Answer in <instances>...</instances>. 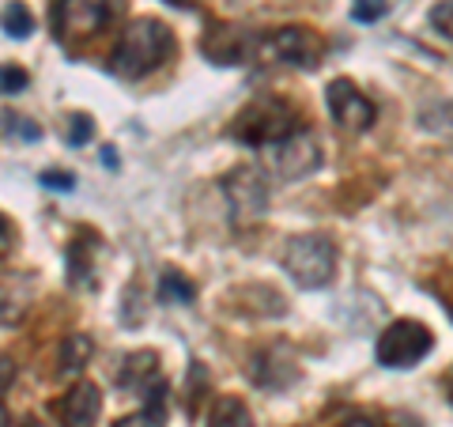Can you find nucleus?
<instances>
[{
    "instance_id": "nucleus-2",
    "label": "nucleus",
    "mask_w": 453,
    "mask_h": 427,
    "mask_svg": "<svg viewBox=\"0 0 453 427\" xmlns=\"http://www.w3.org/2000/svg\"><path fill=\"white\" fill-rule=\"evenodd\" d=\"M283 273L299 288H329L336 276V246L325 235H291L283 242Z\"/></svg>"
},
{
    "instance_id": "nucleus-7",
    "label": "nucleus",
    "mask_w": 453,
    "mask_h": 427,
    "mask_svg": "<svg viewBox=\"0 0 453 427\" xmlns=\"http://www.w3.org/2000/svg\"><path fill=\"white\" fill-rule=\"evenodd\" d=\"M321 38L310 31V27H280V31H268L257 42V57L273 65H291V68H314L321 61Z\"/></svg>"
},
{
    "instance_id": "nucleus-16",
    "label": "nucleus",
    "mask_w": 453,
    "mask_h": 427,
    "mask_svg": "<svg viewBox=\"0 0 453 427\" xmlns=\"http://www.w3.org/2000/svg\"><path fill=\"white\" fill-rule=\"evenodd\" d=\"M91 352H95L91 337L73 333V337H65V345H61V360H57V363H61V371H65V375H76L80 367H88Z\"/></svg>"
},
{
    "instance_id": "nucleus-6",
    "label": "nucleus",
    "mask_w": 453,
    "mask_h": 427,
    "mask_svg": "<svg viewBox=\"0 0 453 427\" xmlns=\"http://www.w3.org/2000/svg\"><path fill=\"white\" fill-rule=\"evenodd\" d=\"M118 16V0H57L53 31L61 42H88Z\"/></svg>"
},
{
    "instance_id": "nucleus-4",
    "label": "nucleus",
    "mask_w": 453,
    "mask_h": 427,
    "mask_svg": "<svg viewBox=\"0 0 453 427\" xmlns=\"http://www.w3.org/2000/svg\"><path fill=\"white\" fill-rule=\"evenodd\" d=\"M295 129L291 125V106L280 103V98L265 95V98H253V103L238 113L231 133L234 140H242V144H253V148H268L276 144L280 136H288Z\"/></svg>"
},
{
    "instance_id": "nucleus-18",
    "label": "nucleus",
    "mask_w": 453,
    "mask_h": 427,
    "mask_svg": "<svg viewBox=\"0 0 453 427\" xmlns=\"http://www.w3.org/2000/svg\"><path fill=\"white\" fill-rule=\"evenodd\" d=\"M155 363H159V355H155V352H136V355H129V371H125V382H136L140 390H148L151 382L159 378Z\"/></svg>"
},
{
    "instance_id": "nucleus-23",
    "label": "nucleus",
    "mask_w": 453,
    "mask_h": 427,
    "mask_svg": "<svg viewBox=\"0 0 453 427\" xmlns=\"http://www.w3.org/2000/svg\"><path fill=\"white\" fill-rule=\"evenodd\" d=\"M68 125H73V129H68V144H88V140H91V118H88V113H73V118H68Z\"/></svg>"
},
{
    "instance_id": "nucleus-11",
    "label": "nucleus",
    "mask_w": 453,
    "mask_h": 427,
    "mask_svg": "<svg viewBox=\"0 0 453 427\" xmlns=\"http://www.w3.org/2000/svg\"><path fill=\"white\" fill-rule=\"evenodd\" d=\"M98 412H103V397H98V386L95 382H76L73 390L61 397V416L65 427H95L98 423Z\"/></svg>"
},
{
    "instance_id": "nucleus-5",
    "label": "nucleus",
    "mask_w": 453,
    "mask_h": 427,
    "mask_svg": "<svg viewBox=\"0 0 453 427\" xmlns=\"http://www.w3.org/2000/svg\"><path fill=\"white\" fill-rule=\"evenodd\" d=\"M434 348V337L423 322H412V318H401L386 325V333L378 337V363L389 367V371H408V367H416L423 355Z\"/></svg>"
},
{
    "instance_id": "nucleus-27",
    "label": "nucleus",
    "mask_w": 453,
    "mask_h": 427,
    "mask_svg": "<svg viewBox=\"0 0 453 427\" xmlns=\"http://www.w3.org/2000/svg\"><path fill=\"white\" fill-rule=\"evenodd\" d=\"M174 8H193V0H170Z\"/></svg>"
},
{
    "instance_id": "nucleus-22",
    "label": "nucleus",
    "mask_w": 453,
    "mask_h": 427,
    "mask_svg": "<svg viewBox=\"0 0 453 427\" xmlns=\"http://www.w3.org/2000/svg\"><path fill=\"white\" fill-rule=\"evenodd\" d=\"M386 8H389V0H356L351 16H356L359 23H374V19L386 16Z\"/></svg>"
},
{
    "instance_id": "nucleus-12",
    "label": "nucleus",
    "mask_w": 453,
    "mask_h": 427,
    "mask_svg": "<svg viewBox=\"0 0 453 427\" xmlns=\"http://www.w3.org/2000/svg\"><path fill=\"white\" fill-rule=\"evenodd\" d=\"M35 303V280L23 273H0V325H19Z\"/></svg>"
},
{
    "instance_id": "nucleus-15",
    "label": "nucleus",
    "mask_w": 453,
    "mask_h": 427,
    "mask_svg": "<svg viewBox=\"0 0 453 427\" xmlns=\"http://www.w3.org/2000/svg\"><path fill=\"white\" fill-rule=\"evenodd\" d=\"M419 125H423V133H431L438 140H449V144H453V98H442V103L423 106Z\"/></svg>"
},
{
    "instance_id": "nucleus-13",
    "label": "nucleus",
    "mask_w": 453,
    "mask_h": 427,
    "mask_svg": "<svg viewBox=\"0 0 453 427\" xmlns=\"http://www.w3.org/2000/svg\"><path fill=\"white\" fill-rule=\"evenodd\" d=\"M144 393H148V405L136 416L118 420V427H166V382L155 378Z\"/></svg>"
},
{
    "instance_id": "nucleus-9",
    "label": "nucleus",
    "mask_w": 453,
    "mask_h": 427,
    "mask_svg": "<svg viewBox=\"0 0 453 427\" xmlns=\"http://www.w3.org/2000/svg\"><path fill=\"white\" fill-rule=\"evenodd\" d=\"M325 103H329V113L340 129L366 133L374 125V103L351 80H333L329 88H325Z\"/></svg>"
},
{
    "instance_id": "nucleus-19",
    "label": "nucleus",
    "mask_w": 453,
    "mask_h": 427,
    "mask_svg": "<svg viewBox=\"0 0 453 427\" xmlns=\"http://www.w3.org/2000/svg\"><path fill=\"white\" fill-rule=\"evenodd\" d=\"M431 27L438 35H442L446 42H453V0H442V4L431 8Z\"/></svg>"
},
{
    "instance_id": "nucleus-26",
    "label": "nucleus",
    "mask_w": 453,
    "mask_h": 427,
    "mask_svg": "<svg viewBox=\"0 0 453 427\" xmlns=\"http://www.w3.org/2000/svg\"><path fill=\"white\" fill-rule=\"evenodd\" d=\"M340 427H378V423H371V420H363V416H351V420H344Z\"/></svg>"
},
{
    "instance_id": "nucleus-28",
    "label": "nucleus",
    "mask_w": 453,
    "mask_h": 427,
    "mask_svg": "<svg viewBox=\"0 0 453 427\" xmlns=\"http://www.w3.org/2000/svg\"><path fill=\"white\" fill-rule=\"evenodd\" d=\"M446 393H449V401H453V371H449V378H446Z\"/></svg>"
},
{
    "instance_id": "nucleus-10",
    "label": "nucleus",
    "mask_w": 453,
    "mask_h": 427,
    "mask_svg": "<svg viewBox=\"0 0 453 427\" xmlns=\"http://www.w3.org/2000/svg\"><path fill=\"white\" fill-rule=\"evenodd\" d=\"M204 57L216 65H246L250 57H257V42L238 27H211L204 38Z\"/></svg>"
},
{
    "instance_id": "nucleus-20",
    "label": "nucleus",
    "mask_w": 453,
    "mask_h": 427,
    "mask_svg": "<svg viewBox=\"0 0 453 427\" xmlns=\"http://www.w3.org/2000/svg\"><path fill=\"white\" fill-rule=\"evenodd\" d=\"M27 88V73L19 65H0V95H16Z\"/></svg>"
},
{
    "instance_id": "nucleus-24",
    "label": "nucleus",
    "mask_w": 453,
    "mask_h": 427,
    "mask_svg": "<svg viewBox=\"0 0 453 427\" xmlns=\"http://www.w3.org/2000/svg\"><path fill=\"white\" fill-rule=\"evenodd\" d=\"M42 182H46V186H53V190H68V186H76L73 175H61V170H46V175H42Z\"/></svg>"
},
{
    "instance_id": "nucleus-8",
    "label": "nucleus",
    "mask_w": 453,
    "mask_h": 427,
    "mask_svg": "<svg viewBox=\"0 0 453 427\" xmlns=\"http://www.w3.org/2000/svg\"><path fill=\"white\" fill-rule=\"evenodd\" d=\"M223 193H226V205H231L238 223L261 220L268 208V186L253 167H234L231 175L223 178Z\"/></svg>"
},
{
    "instance_id": "nucleus-25",
    "label": "nucleus",
    "mask_w": 453,
    "mask_h": 427,
    "mask_svg": "<svg viewBox=\"0 0 453 427\" xmlns=\"http://www.w3.org/2000/svg\"><path fill=\"white\" fill-rule=\"evenodd\" d=\"M12 246V223L4 220V216H0V253H4Z\"/></svg>"
},
{
    "instance_id": "nucleus-17",
    "label": "nucleus",
    "mask_w": 453,
    "mask_h": 427,
    "mask_svg": "<svg viewBox=\"0 0 453 427\" xmlns=\"http://www.w3.org/2000/svg\"><path fill=\"white\" fill-rule=\"evenodd\" d=\"M0 27L12 35V38H31L35 35V16H31V8L27 4H8L4 12H0Z\"/></svg>"
},
{
    "instance_id": "nucleus-29",
    "label": "nucleus",
    "mask_w": 453,
    "mask_h": 427,
    "mask_svg": "<svg viewBox=\"0 0 453 427\" xmlns=\"http://www.w3.org/2000/svg\"><path fill=\"white\" fill-rule=\"evenodd\" d=\"M0 427H8V412H4V405H0Z\"/></svg>"
},
{
    "instance_id": "nucleus-1",
    "label": "nucleus",
    "mask_w": 453,
    "mask_h": 427,
    "mask_svg": "<svg viewBox=\"0 0 453 427\" xmlns=\"http://www.w3.org/2000/svg\"><path fill=\"white\" fill-rule=\"evenodd\" d=\"M170 50H174L170 27L151 19V16H140V19H133L129 27H125V35L118 38V46H113L110 65H113L118 76L140 80V76L155 73V68L170 57Z\"/></svg>"
},
{
    "instance_id": "nucleus-14",
    "label": "nucleus",
    "mask_w": 453,
    "mask_h": 427,
    "mask_svg": "<svg viewBox=\"0 0 453 427\" xmlns=\"http://www.w3.org/2000/svg\"><path fill=\"white\" fill-rule=\"evenodd\" d=\"M208 427H253V416L242 397H219L208 412Z\"/></svg>"
},
{
    "instance_id": "nucleus-21",
    "label": "nucleus",
    "mask_w": 453,
    "mask_h": 427,
    "mask_svg": "<svg viewBox=\"0 0 453 427\" xmlns=\"http://www.w3.org/2000/svg\"><path fill=\"white\" fill-rule=\"evenodd\" d=\"M159 291H163V299H178V303H189V299H193V283H186L178 273H166Z\"/></svg>"
},
{
    "instance_id": "nucleus-3",
    "label": "nucleus",
    "mask_w": 453,
    "mask_h": 427,
    "mask_svg": "<svg viewBox=\"0 0 453 427\" xmlns=\"http://www.w3.org/2000/svg\"><path fill=\"white\" fill-rule=\"evenodd\" d=\"M261 163L268 175L280 182H299L321 167V144L314 133L299 125V129H291L288 136H280L276 144L261 148Z\"/></svg>"
},
{
    "instance_id": "nucleus-30",
    "label": "nucleus",
    "mask_w": 453,
    "mask_h": 427,
    "mask_svg": "<svg viewBox=\"0 0 453 427\" xmlns=\"http://www.w3.org/2000/svg\"><path fill=\"white\" fill-rule=\"evenodd\" d=\"M23 427H50V423H42V420H27Z\"/></svg>"
}]
</instances>
